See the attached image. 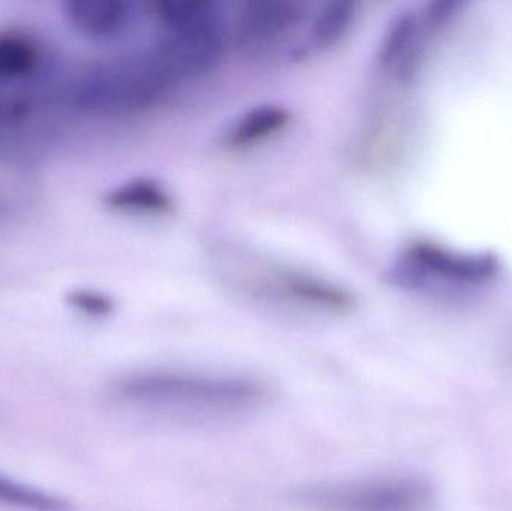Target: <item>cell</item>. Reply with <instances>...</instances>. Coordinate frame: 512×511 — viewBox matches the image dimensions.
I'll return each instance as SVG.
<instances>
[{"label":"cell","mask_w":512,"mask_h":511,"mask_svg":"<svg viewBox=\"0 0 512 511\" xmlns=\"http://www.w3.org/2000/svg\"><path fill=\"white\" fill-rule=\"evenodd\" d=\"M123 404L164 414L224 417L251 413L270 398L267 386L245 375L204 372H132L114 386Z\"/></svg>","instance_id":"6da1fadb"},{"label":"cell","mask_w":512,"mask_h":511,"mask_svg":"<svg viewBox=\"0 0 512 511\" xmlns=\"http://www.w3.org/2000/svg\"><path fill=\"white\" fill-rule=\"evenodd\" d=\"M162 36L155 51L176 80L212 71L225 54L227 27L212 0H158Z\"/></svg>","instance_id":"7a4b0ae2"},{"label":"cell","mask_w":512,"mask_h":511,"mask_svg":"<svg viewBox=\"0 0 512 511\" xmlns=\"http://www.w3.org/2000/svg\"><path fill=\"white\" fill-rule=\"evenodd\" d=\"M294 501L304 511H432L436 492L423 477L400 474L307 486Z\"/></svg>","instance_id":"3957f363"},{"label":"cell","mask_w":512,"mask_h":511,"mask_svg":"<svg viewBox=\"0 0 512 511\" xmlns=\"http://www.w3.org/2000/svg\"><path fill=\"white\" fill-rule=\"evenodd\" d=\"M177 83L155 48L102 72L90 87V101L110 113H135L158 104Z\"/></svg>","instance_id":"277c9868"},{"label":"cell","mask_w":512,"mask_h":511,"mask_svg":"<svg viewBox=\"0 0 512 511\" xmlns=\"http://www.w3.org/2000/svg\"><path fill=\"white\" fill-rule=\"evenodd\" d=\"M498 272L493 255L454 254L426 242L412 243L396 267V278L406 287L421 288L427 278H444L459 284H481Z\"/></svg>","instance_id":"5b68a950"},{"label":"cell","mask_w":512,"mask_h":511,"mask_svg":"<svg viewBox=\"0 0 512 511\" xmlns=\"http://www.w3.org/2000/svg\"><path fill=\"white\" fill-rule=\"evenodd\" d=\"M306 9L301 0H249L237 17V38L245 47H270L300 26Z\"/></svg>","instance_id":"8992f818"},{"label":"cell","mask_w":512,"mask_h":511,"mask_svg":"<svg viewBox=\"0 0 512 511\" xmlns=\"http://www.w3.org/2000/svg\"><path fill=\"white\" fill-rule=\"evenodd\" d=\"M267 276H270L271 290L289 302L333 314H345L354 309L352 294L321 276L288 267H274Z\"/></svg>","instance_id":"52a82bcc"},{"label":"cell","mask_w":512,"mask_h":511,"mask_svg":"<svg viewBox=\"0 0 512 511\" xmlns=\"http://www.w3.org/2000/svg\"><path fill=\"white\" fill-rule=\"evenodd\" d=\"M291 122L288 108L261 104L237 117L222 135V146L230 150L248 149L285 131Z\"/></svg>","instance_id":"ba28073f"},{"label":"cell","mask_w":512,"mask_h":511,"mask_svg":"<svg viewBox=\"0 0 512 511\" xmlns=\"http://www.w3.org/2000/svg\"><path fill=\"white\" fill-rule=\"evenodd\" d=\"M75 26L92 38H113L131 21L128 0H78L71 6Z\"/></svg>","instance_id":"9c48e42d"},{"label":"cell","mask_w":512,"mask_h":511,"mask_svg":"<svg viewBox=\"0 0 512 511\" xmlns=\"http://www.w3.org/2000/svg\"><path fill=\"white\" fill-rule=\"evenodd\" d=\"M418 23L412 15H402L391 23L379 48V65L406 78L417 62Z\"/></svg>","instance_id":"30bf717a"},{"label":"cell","mask_w":512,"mask_h":511,"mask_svg":"<svg viewBox=\"0 0 512 511\" xmlns=\"http://www.w3.org/2000/svg\"><path fill=\"white\" fill-rule=\"evenodd\" d=\"M108 204L113 209L140 215L164 216L174 212V201L170 192L150 179L132 180L108 195Z\"/></svg>","instance_id":"8fae6325"},{"label":"cell","mask_w":512,"mask_h":511,"mask_svg":"<svg viewBox=\"0 0 512 511\" xmlns=\"http://www.w3.org/2000/svg\"><path fill=\"white\" fill-rule=\"evenodd\" d=\"M357 14L354 0H330L316 12L310 27V45L315 50L334 47L348 33Z\"/></svg>","instance_id":"7c38bea8"},{"label":"cell","mask_w":512,"mask_h":511,"mask_svg":"<svg viewBox=\"0 0 512 511\" xmlns=\"http://www.w3.org/2000/svg\"><path fill=\"white\" fill-rule=\"evenodd\" d=\"M0 506L21 511H72V504L59 495L24 485L0 474Z\"/></svg>","instance_id":"4fadbf2b"},{"label":"cell","mask_w":512,"mask_h":511,"mask_svg":"<svg viewBox=\"0 0 512 511\" xmlns=\"http://www.w3.org/2000/svg\"><path fill=\"white\" fill-rule=\"evenodd\" d=\"M35 62V51L20 38L0 36V75L14 77L30 71Z\"/></svg>","instance_id":"5bb4252c"},{"label":"cell","mask_w":512,"mask_h":511,"mask_svg":"<svg viewBox=\"0 0 512 511\" xmlns=\"http://www.w3.org/2000/svg\"><path fill=\"white\" fill-rule=\"evenodd\" d=\"M72 303H74L75 308L86 312V314L95 315V317L110 314L111 309H113L111 300L98 293L75 294V296L72 297Z\"/></svg>","instance_id":"9a60e30c"}]
</instances>
